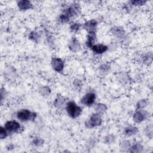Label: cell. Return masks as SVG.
<instances>
[{"label":"cell","instance_id":"obj_35","mask_svg":"<svg viewBox=\"0 0 153 153\" xmlns=\"http://www.w3.org/2000/svg\"><path fill=\"white\" fill-rule=\"evenodd\" d=\"M7 97V90L4 88H1V103H2L3 101L6 99Z\"/></svg>","mask_w":153,"mask_h":153},{"label":"cell","instance_id":"obj_13","mask_svg":"<svg viewBox=\"0 0 153 153\" xmlns=\"http://www.w3.org/2000/svg\"><path fill=\"white\" fill-rule=\"evenodd\" d=\"M91 51L96 55H102L109 50L108 45L104 44H94L90 48Z\"/></svg>","mask_w":153,"mask_h":153},{"label":"cell","instance_id":"obj_7","mask_svg":"<svg viewBox=\"0 0 153 153\" xmlns=\"http://www.w3.org/2000/svg\"><path fill=\"white\" fill-rule=\"evenodd\" d=\"M96 100V94L93 91L87 92L80 99L81 105L85 106H91L94 105Z\"/></svg>","mask_w":153,"mask_h":153},{"label":"cell","instance_id":"obj_24","mask_svg":"<svg viewBox=\"0 0 153 153\" xmlns=\"http://www.w3.org/2000/svg\"><path fill=\"white\" fill-rule=\"evenodd\" d=\"M82 27V25L78 22H71L69 25V30L72 33H76Z\"/></svg>","mask_w":153,"mask_h":153},{"label":"cell","instance_id":"obj_10","mask_svg":"<svg viewBox=\"0 0 153 153\" xmlns=\"http://www.w3.org/2000/svg\"><path fill=\"white\" fill-rule=\"evenodd\" d=\"M98 26V22L96 19H90L85 21L82 25V27L87 33L96 32Z\"/></svg>","mask_w":153,"mask_h":153},{"label":"cell","instance_id":"obj_20","mask_svg":"<svg viewBox=\"0 0 153 153\" xmlns=\"http://www.w3.org/2000/svg\"><path fill=\"white\" fill-rule=\"evenodd\" d=\"M28 38L32 42L37 44L39 42L41 38V34L39 32L32 30L29 33Z\"/></svg>","mask_w":153,"mask_h":153},{"label":"cell","instance_id":"obj_22","mask_svg":"<svg viewBox=\"0 0 153 153\" xmlns=\"http://www.w3.org/2000/svg\"><path fill=\"white\" fill-rule=\"evenodd\" d=\"M39 93L43 97H47L51 94V89L48 85H42L39 89Z\"/></svg>","mask_w":153,"mask_h":153},{"label":"cell","instance_id":"obj_2","mask_svg":"<svg viewBox=\"0 0 153 153\" xmlns=\"http://www.w3.org/2000/svg\"><path fill=\"white\" fill-rule=\"evenodd\" d=\"M68 115L73 119L78 118L82 113V108L73 100L68 101L65 108Z\"/></svg>","mask_w":153,"mask_h":153},{"label":"cell","instance_id":"obj_30","mask_svg":"<svg viewBox=\"0 0 153 153\" xmlns=\"http://www.w3.org/2000/svg\"><path fill=\"white\" fill-rule=\"evenodd\" d=\"M72 85L75 90L79 91L82 88L83 86V82L80 79L75 78L72 81Z\"/></svg>","mask_w":153,"mask_h":153},{"label":"cell","instance_id":"obj_36","mask_svg":"<svg viewBox=\"0 0 153 153\" xmlns=\"http://www.w3.org/2000/svg\"><path fill=\"white\" fill-rule=\"evenodd\" d=\"M15 148V146L14 144L13 143H9L7 146V149L8 150V151H11L13 149H14Z\"/></svg>","mask_w":153,"mask_h":153},{"label":"cell","instance_id":"obj_27","mask_svg":"<svg viewBox=\"0 0 153 153\" xmlns=\"http://www.w3.org/2000/svg\"><path fill=\"white\" fill-rule=\"evenodd\" d=\"M57 20H58V22L60 23V24H62V25H65V24H67V23H70V21H71V18L69 17L67 15H66L64 13H61L58 18H57Z\"/></svg>","mask_w":153,"mask_h":153},{"label":"cell","instance_id":"obj_8","mask_svg":"<svg viewBox=\"0 0 153 153\" xmlns=\"http://www.w3.org/2000/svg\"><path fill=\"white\" fill-rule=\"evenodd\" d=\"M50 64L53 69L57 73H62L64 70L65 63L64 60L60 57H52Z\"/></svg>","mask_w":153,"mask_h":153},{"label":"cell","instance_id":"obj_5","mask_svg":"<svg viewBox=\"0 0 153 153\" xmlns=\"http://www.w3.org/2000/svg\"><path fill=\"white\" fill-rule=\"evenodd\" d=\"M150 114L145 109H136L132 116V120L136 124H140L149 119Z\"/></svg>","mask_w":153,"mask_h":153},{"label":"cell","instance_id":"obj_33","mask_svg":"<svg viewBox=\"0 0 153 153\" xmlns=\"http://www.w3.org/2000/svg\"><path fill=\"white\" fill-rule=\"evenodd\" d=\"M96 143H97V141H96V138L95 137H91L89 139H88L85 145H86V147L88 149H92L95 146Z\"/></svg>","mask_w":153,"mask_h":153},{"label":"cell","instance_id":"obj_9","mask_svg":"<svg viewBox=\"0 0 153 153\" xmlns=\"http://www.w3.org/2000/svg\"><path fill=\"white\" fill-rule=\"evenodd\" d=\"M110 33L115 38L124 41L126 38V32L124 29L120 26H113L109 30Z\"/></svg>","mask_w":153,"mask_h":153},{"label":"cell","instance_id":"obj_26","mask_svg":"<svg viewBox=\"0 0 153 153\" xmlns=\"http://www.w3.org/2000/svg\"><path fill=\"white\" fill-rule=\"evenodd\" d=\"M152 58V54L151 52H148L141 55L140 57V62L143 63H148L151 62Z\"/></svg>","mask_w":153,"mask_h":153},{"label":"cell","instance_id":"obj_29","mask_svg":"<svg viewBox=\"0 0 153 153\" xmlns=\"http://www.w3.org/2000/svg\"><path fill=\"white\" fill-rule=\"evenodd\" d=\"M116 140V136L113 134H108L105 136L103 142L106 145H112Z\"/></svg>","mask_w":153,"mask_h":153},{"label":"cell","instance_id":"obj_3","mask_svg":"<svg viewBox=\"0 0 153 153\" xmlns=\"http://www.w3.org/2000/svg\"><path fill=\"white\" fill-rule=\"evenodd\" d=\"M102 123L103 120L102 115L94 112L87 120H85L84 124L86 128L91 129L100 126L102 124Z\"/></svg>","mask_w":153,"mask_h":153},{"label":"cell","instance_id":"obj_17","mask_svg":"<svg viewBox=\"0 0 153 153\" xmlns=\"http://www.w3.org/2000/svg\"><path fill=\"white\" fill-rule=\"evenodd\" d=\"M117 78L119 82H120L123 84H127L130 83L131 80V78L129 75L125 72H119L117 75Z\"/></svg>","mask_w":153,"mask_h":153},{"label":"cell","instance_id":"obj_4","mask_svg":"<svg viewBox=\"0 0 153 153\" xmlns=\"http://www.w3.org/2000/svg\"><path fill=\"white\" fill-rule=\"evenodd\" d=\"M81 11V8L78 2H73L66 7L63 10V13L67 15L69 17H74L79 15Z\"/></svg>","mask_w":153,"mask_h":153},{"label":"cell","instance_id":"obj_1","mask_svg":"<svg viewBox=\"0 0 153 153\" xmlns=\"http://www.w3.org/2000/svg\"><path fill=\"white\" fill-rule=\"evenodd\" d=\"M16 118L22 123L33 121L37 117V114L29 109L22 108L18 110L16 114Z\"/></svg>","mask_w":153,"mask_h":153},{"label":"cell","instance_id":"obj_16","mask_svg":"<svg viewBox=\"0 0 153 153\" xmlns=\"http://www.w3.org/2000/svg\"><path fill=\"white\" fill-rule=\"evenodd\" d=\"M96 39V32L93 33H87L86 40H85V46L88 48H91V47L95 44V41Z\"/></svg>","mask_w":153,"mask_h":153},{"label":"cell","instance_id":"obj_28","mask_svg":"<svg viewBox=\"0 0 153 153\" xmlns=\"http://www.w3.org/2000/svg\"><path fill=\"white\" fill-rule=\"evenodd\" d=\"M149 102L146 99H141L139 100L136 104V109H145L148 105Z\"/></svg>","mask_w":153,"mask_h":153},{"label":"cell","instance_id":"obj_18","mask_svg":"<svg viewBox=\"0 0 153 153\" xmlns=\"http://www.w3.org/2000/svg\"><path fill=\"white\" fill-rule=\"evenodd\" d=\"M94 109L95 112L99 114L100 115H102L107 111L108 106L106 104H105L103 103L99 102V103H94Z\"/></svg>","mask_w":153,"mask_h":153},{"label":"cell","instance_id":"obj_15","mask_svg":"<svg viewBox=\"0 0 153 153\" xmlns=\"http://www.w3.org/2000/svg\"><path fill=\"white\" fill-rule=\"evenodd\" d=\"M139 132L137 127L133 125H128L124 127L123 131V134L126 137H131L136 135Z\"/></svg>","mask_w":153,"mask_h":153},{"label":"cell","instance_id":"obj_25","mask_svg":"<svg viewBox=\"0 0 153 153\" xmlns=\"http://www.w3.org/2000/svg\"><path fill=\"white\" fill-rule=\"evenodd\" d=\"M31 143L33 146L40 147L44 144V140L39 136H35L32 139Z\"/></svg>","mask_w":153,"mask_h":153},{"label":"cell","instance_id":"obj_21","mask_svg":"<svg viewBox=\"0 0 153 153\" xmlns=\"http://www.w3.org/2000/svg\"><path fill=\"white\" fill-rule=\"evenodd\" d=\"M143 151V146L140 143H134L131 144L128 152L130 153H140Z\"/></svg>","mask_w":153,"mask_h":153},{"label":"cell","instance_id":"obj_12","mask_svg":"<svg viewBox=\"0 0 153 153\" xmlns=\"http://www.w3.org/2000/svg\"><path fill=\"white\" fill-rule=\"evenodd\" d=\"M69 50L74 53L79 52L81 50V45L78 39L75 37H72L70 39L68 44Z\"/></svg>","mask_w":153,"mask_h":153},{"label":"cell","instance_id":"obj_11","mask_svg":"<svg viewBox=\"0 0 153 153\" xmlns=\"http://www.w3.org/2000/svg\"><path fill=\"white\" fill-rule=\"evenodd\" d=\"M68 102L67 99L62 94H57L53 101L54 107L59 110H62L65 108Z\"/></svg>","mask_w":153,"mask_h":153},{"label":"cell","instance_id":"obj_6","mask_svg":"<svg viewBox=\"0 0 153 153\" xmlns=\"http://www.w3.org/2000/svg\"><path fill=\"white\" fill-rule=\"evenodd\" d=\"M5 130L8 132L10 134H13L14 133H19L20 130L22 129V127L20 123L15 120H11L7 121L4 125L3 126Z\"/></svg>","mask_w":153,"mask_h":153},{"label":"cell","instance_id":"obj_23","mask_svg":"<svg viewBox=\"0 0 153 153\" xmlns=\"http://www.w3.org/2000/svg\"><path fill=\"white\" fill-rule=\"evenodd\" d=\"M131 144L132 143H131L130 140H129L128 139H124L120 142V143L119 144V147H120V149L122 151H127L128 152V150L130 148Z\"/></svg>","mask_w":153,"mask_h":153},{"label":"cell","instance_id":"obj_14","mask_svg":"<svg viewBox=\"0 0 153 153\" xmlns=\"http://www.w3.org/2000/svg\"><path fill=\"white\" fill-rule=\"evenodd\" d=\"M17 6L19 10L26 11L33 8V4L29 0H20L17 2Z\"/></svg>","mask_w":153,"mask_h":153},{"label":"cell","instance_id":"obj_19","mask_svg":"<svg viewBox=\"0 0 153 153\" xmlns=\"http://www.w3.org/2000/svg\"><path fill=\"white\" fill-rule=\"evenodd\" d=\"M111 63L108 62H105L102 63L99 66V72L102 75H106L111 71Z\"/></svg>","mask_w":153,"mask_h":153},{"label":"cell","instance_id":"obj_31","mask_svg":"<svg viewBox=\"0 0 153 153\" xmlns=\"http://www.w3.org/2000/svg\"><path fill=\"white\" fill-rule=\"evenodd\" d=\"M128 2L131 6L139 7L145 5L148 2V1L145 0H131L130 1Z\"/></svg>","mask_w":153,"mask_h":153},{"label":"cell","instance_id":"obj_32","mask_svg":"<svg viewBox=\"0 0 153 153\" xmlns=\"http://www.w3.org/2000/svg\"><path fill=\"white\" fill-rule=\"evenodd\" d=\"M144 133L149 138L151 139L152 137V133H153V129L152 124H149L146 126L144 128Z\"/></svg>","mask_w":153,"mask_h":153},{"label":"cell","instance_id":"obj_34","mask_svg":"<svg viewBox=\"0 0 153 153\" xmlns=\"http://www.w3.org/2000/svg\"><path fill=\"white\" fill-rule=\"evenodd\" d=\"M10 136L8 132L5 130L4 126H1L0 128V139L4 140Z\"/></svg>","mask_w":153,"mask_h":153}]
</instances>
